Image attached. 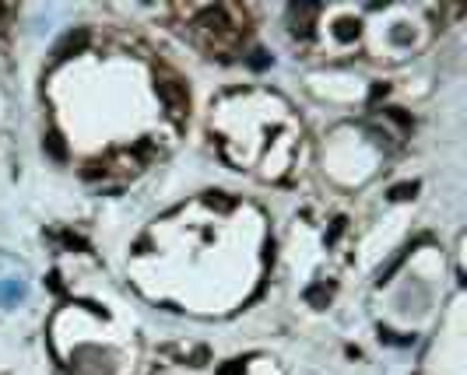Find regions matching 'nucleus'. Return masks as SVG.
<instances>
[{
    "label": "nucleus",
    "instance_id": "nucleus-3",
    "mask_svg": "<svg viewBox=\"0 0 467 375\" xmlns=\"http://www.w3.org/2000/svg\"><path fill=\"white\" fill-rule=\"evenodd\" d=\"M207 203H211V207H221V210H225V207H232V200H229L225 193H214V196H207Z\"/></svg>",
    "mask_w": 467,
    "mask_h": 375
},
{
    "label": "nucleus",
    "instance_id": "nucleus-4",
    "mask_svg": "<svg viewBox=\"0 0 467 375\" xmlns=\"http://www.w3.org/2000/svg\"><path fill=\"white\" fill-rule=\"evenodd\" d=\"M218 375H243V365H225Z\"/></svg>",
    "mask_w": 467,
    "mask_h": 375
},
{
    "label": "nucleus",
    "instance_id": "nucleus-2",
    "mask_svg": "<svg viewBox=\"0 0 467 375\" xmlns=\"http://www.w3.org/2000/svg\"><path fill=\"white\" fill-rule=\"evenodd\" d=\"M46 148H50V155H53V158H64V155H67V148L60 144V137H57V133H50V137H46Z\"/></svg>",
    "mask_w": 467,
    "mask_h": 375
},
{
    "label": "nucleus",
    "instance_id": "nucleus-1",
    "mask_svg": "<svg viewBox=\"0 0 467 375\" xmlns=\"http://www.w3.org/2000/svg\"><path fill=\"white\" fill-rule=\"evenodd\" d=\"M155 71H158V98H162V105H166V112H169V119L173 123H183V116H187L190 109V92L187 85L176 78V71L169 67V64H155Z\"/></svg>",
    "mask_w": 467,
    "mask_h": 375
}]
</instances>
